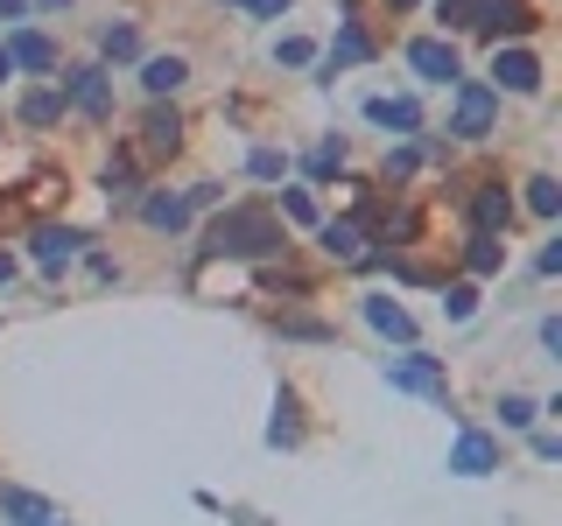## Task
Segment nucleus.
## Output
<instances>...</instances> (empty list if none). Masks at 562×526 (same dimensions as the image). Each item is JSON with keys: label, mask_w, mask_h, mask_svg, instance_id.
Masks as SVG:
<instances>
[{"label": "nucleus", "mask_w": 562, "mask_h": 526, "mask_svg": "<svg viewBox=\"0 0 562 526\" xmlns=\"http://www.w3.org/2000/svg\"><path fill=\"white\" fill-rule=\"evenodd\" d=\"M408 64L422 70V78H436V84H457V78H464L457 49H450V43H436V35H422V43H408Z\"/></svg>", "instance_id": "8"}, {"label": "nucleus", "mask_w": 562, "mask_h": 526, "mask_svg": "<svg viewBox=\"0 0 562 526\" xmlns=\"http://www.w3.org/2000/svg\"><path fill=\"white\" fill-rule=\"evenodd\" d=\"M450 470H457V478H485V470H499V443H492L485 428H464L450 443Z\"/></svg>", "instance_id": "5"}, {"label": "nucleus", "mask_w": 562, "mask_h": 526, "mask_svg": "<svg viewBox=\"0 0 562 526\" xmlns=\"http://www.w3.org/2000/svg\"><path fill=\"white\" fill-rule=\"evenodd\" d=\"M386 8H408V0H386Z\"/></svg>", "instance_id": "35"}, {"label": "nucleus", "mask_w": 562, "mask_h": 526, "mask_svg": "<svg viewBox=\"0 0 562 526\" xmlns=\"http://www.w3.org/2000/svg\"><path fill=\"white\" fill-rule=\"evenodd\" d=\"M527 210H535V218H555V210H562V190L549 183V175H535V183H527Z\"/></svg>", "instance_id": "21"}, {"label": "nucleus", "mask_w": 562, "mask_h": 526, "mask_svg": "<svg viewBox=\"0 0 562 526\" xmlns=\"http://www.w3.org/2000/svg\"><path fill=\"white\" fill-rule=\"evenodd\" d=\"M281 210H289L295 225H324V218H316V204H310V190H281Z\"/></svg>", "instance_id": "26"}, {"label": "nucleus", "mask_w": 562, "mask_h": 526, "mask_svg": "<svg viewBox=\"0 0 562 526\" xmlns=\"http://www.w3.org/2000/svg\"><path fill=\"white\" fill-rule=\"evenodd\" d=\"M246 169H254V175H268V183H274V175L289 169V155H281V148H254V155H246Z\"/></svg>", "instance_id": "27"}, {"label": "nucleus", "mask_w": 562, "mask_h": 526, "mask_svg": "<svg viewBox=\"0 0 562 526\" xmlns=\"http://www.w3.org/2000/svg\"><path fill=\"white\" fill-rule=\"evenodd\" d=\"M499 414H506V428H527V421H535V400H527V393H506Z\"/></svg>", "instance_id": "28"}, {"label": "nucleus", "mask_w": 562, "mask_h": 526, "mask_svg": "<svg viewBox=\"0 0 562 526\" xmlns=\"http://www.w3.org/2000/svg\"><path fill=\"white\" fill-rule=\"evenodd\" d=\"M99 49H105L113 64H127L134 49H140V35H134V28H105V35H99Z\"/></svg>", "instance_id": "23"}, {"label": "nucleus", "mask_w": 562, "mask_h": 526, "mask_svg": "<svg viewBox=\"0 0 562 526\" xmlns=\"http://www.w3.org/2000/svg\"><path fill=\"white\" fill-rule=\"evenodd\" d=\"M35 267H49V274H57V267H70V260H78V232H70V225H35Z\"/></svg>", "instance_id": "9"}, {"label": "nucleus", "mask_w": 562, "mask_h": 526, "mask_svg": "<svg viewBox=\"0 0 562 526\" xmlns=\"http://www.w3.org/2000/svg\"><path fill=\"white\" fill-rule=\"evenodd\" d=\"M492 78H499L506 84V92H541V64L535 57H527V49H499V57H492Z\"/></svg>", "instance_id": "11"}, {"label": "nucleus", "mask_w": 562, "mask_h": 526, "mask_svg": "<svg viewBox=\"0 0 562 526\" xmlns=\"http://www.w3.org/2000/svg\"><path fill=\"white\" fill-rule=\"evenodd\" d=\"M204 253L211 260H268V253H281V225L268 210H225L204 232Z\"/></svg>", "instance_id": "1"}, {"label": "nucleus", "mask_w": 562, "mask_h": 526, "mask_svg": "<svg viewBox=\"0 0 562 526\" xmlns=\"http://www.w3.org/2000/svg\"><path fill=\"white\" fill-rule=\"evenodd\" d=\"M8 70H14V64H8V49H0V78H8Z\"/></svg>", "instance_id": "34"}, {"label": "nucleus", "mask_w": 562, "mask_h": 526, "mask_svg": "<svg viewBox=\"0 0 562 526\" xmlns=\"http://www.w3.org/2000/svg\"><path fill=\"white\" fill-rule=\"evenodd\" d=\"M0 49H8V64H22V70H57V43L35 35V28H22L14 43H0Z\"/></svg>", "instance_id": "13"}, {"label": "nucleus", "mask_w": 562, "mask_h": 526, "mask_svg": "<svg viewBox=\"0 0 562 526\" xmlns=\"http://www.w3.org/2000/svg\"><path fill=\"white\" fill-rule=\"evenodd\" d=\"M316 239H324V253L338 260V267H366V260H373V245H366V225H359V218H330V225H316Z\"/></svg>", "instance_id": "4"}, {"label": "nucleus", "mask_w": 562, "mask_h": 526, "mask_svg": "<svg viewBox=\"0 0 562 526\" xmlns=\"http://www.w3.org/2000/svg\"><path fill=\"white\" fill-rule=\"evenodd\" d=\"M443 316H450V323H471V316H479V288H471V281L443 288Z\"/></svg>", "instance_id": "20"}, {"label": "nucleus", "mask_w": 562, "mask_h": 526, "mask_svg": "<svg viewBox=\"0 0 562 526\" xmlns=\"http://www.w3.org/2000/svg\"><path fill=\"white\" fill-rule=\"evenodd\" d=\"M8 281H14V260H8V253H0V288H8Z\"/></svg>", "instance_id": "32"}, {"label": "nucleus", "mask_w": 562, "mask_h": 526, "mask_svg": "<svg viewBox=\"0 0 562 526\" xmlns=\"http://www.w3.org/2000/svg\"><path fill=\"white\" fill-rule=\"evenodd\" d=\"M366 57H373V35H366V28H338V43H330V70H338V64H366Z\"/></svg>", "instance_id": "18"}, {"label": "nucleus", "mask_w": 562, "mask_h": 526, "mask_svg": "<svg viewBox=\"0 0 562 526\" xmlns=\"http://www.w3.org/2000/svg\"><path fill=\"white\" fill-rule=\"evenodd\" d=\"M415 162H422L415 148H394V155H386V183H408V175H415Z\"/></svg>", "instance_id": "30"}, {"label": "nucleus", "mask_w": 562, "mask_h": 526, "mask_svg": "<svg viewBox=\"0 0 562 526\" xmlns=\"http://www.w3.org/2000/svg\"><path fill=\"white\" fill-rule=\"evenodd\" d=\"M366 119H373V127H394V134H415L422 127L415 99H373V105H366Z\"/></svg>", "instance_id": "14"}, {"label": "nucleus", "mask_w": 562, "mask_h": 526, "mask_svg": "<svg viewBox=\"0 0 562 526\" xmlns=\"http://www.w3.org/2000/svg\"><path fill=\"white\" fill-rule=\"evenodd\" d=\"M366 323H373L380 338H394V344H408V338H415V316L401 309V302H386V295H366Z\"/></svg>", "instance_id": "12"}, {"label": "nucleus", "mask_w": 562, "mask_h": 526, "mask_svg": "<svg viewBox=\"0 0 562 526\" xmlns=\"http://www.w3.org/2000/svg\"><path fill=\"white\" fill-rule=\"evenodd\" d=\"M14 526H57V519H14Z\"/></svg>", "instance_id": "33"}, {"label": "nucleus", "mask_w": 562, "mask_h": 526, "mask_svg": "<svg viewBox=\"0 0 562 526\" xmlns=\"http://www.w3.org/2000/svg\"><path fill=\"white\" fill-rule=\"evenodd\" d=\"M57 113H64V92H49V84L22 99V119H29V127H57Z\"/></svg>", "instance_id": "19"}, {"label": "nucleus", "mask_w": 562, "mask_h": 526, "mask_svg": "<svg viewBox=\"0 0 562 526\" xmlns=\"http://www.w3.org/2000/svg\"><path fill=\"white\" fill-rule=\"evenodd\" d=\"M492 113H499V99H492V84H457V105H450V134H457V140H485V134H492Z\"/></svg>", "instance_id": "3"}, {"label": "nucleus", "mask_w": 562, "mask_h": 526, "mask_svg": "<svg viewBox=\"0 0 562 526\" xmlns=\"http://www.w3.org/2000/svg\"><path fill=\"white\" fill-rule=\"evenodd\" d=\"M386 379H394L401 393H443V365L422 358V351H408L401 365H386Z\"/></svg>", "instance_id": "10"}, {"label": "nucleus", "mask_w": 562, "mask_h": 526, "mask_svg": "<svg viewBox=\"0 0 562 526\" xmlns=\"http://www.w3.org/2000/svg\"><path fill=\"white\" fill-rule=\"evenodd\" d=\"M70 105H78L85 119H113V84H105V70H99V64L70 70Z\"/></svg>", "instance_id": "6"}, {"label": "nucleus", "mask_w": 562, "mask_h": 526, "mask_svg": "<svg viewBox=\"0 0 562 526\" xmlns=\"http://www.w3.org/2000/svg\"><path fill=\"white\" fill-rule=\"evenodd\" d=\"M233 8H246V14H289V0H233Z\"/></svg>", "instance_id": "31"}, {"label": "nucleus", "mask_w": 562, "mask_h": 526, "mask_svg": "<svg viewBox=\"0 0 562 526\" xmlns=\"http://www.w3.org/2000/svg\"><path fill=\"white\" fill-rule=\"evenodd\" d=\"M140 218H148L155 232H183V225H190V197H148Z\"/></svg>", "instance_id": "16"}, {"label": "nucleus", "mask_w": 562, "mask_h": 526, "mask_svg": "<svg viewBox=\"0 0 562 526\" xmlns=\"http://www.w3.org/2000/svg\"><path fill=\"white\" fill-rule=\"evenodd\" d=\"M471 225H479L485 239H499L506 225H514V197H506L499 183H479V190H471Z\"/></svg>", "instance_id": "7"}, {"label": "nucleus", "mask_w": 562, "mask_h": 526, "mask_svg": "<svg viewBox=\"0 0 562 526\" xmlns=\"http://www.w3.org/2000/svg\"><path fill=\"white\" fill-rule=\"evenodd\" d=\"M345 169V140H324V148L310 155V175H338Z\"/></svg>", "instance_id": "25"}, {"label": "nucleus", "mask_w": 562, "mask_h": 526, "mask_svg": "<svg viewBox=\"0 0 562 526\" xmlns=\"http://www.w3.org/2000/svg\"><path fill=\"white\" fill-rule=\"evenodd\" d=\"M316 57V49L303 43V35H281V43H274V64H310Z\"/></svg>", "instance_id": "29"}, {"label": "nucleus", "mask_w": 562, "mask_h": 526, "mask_svg": "<svg viewBox=\"0 0 562 526\" xmlns=\"http://www.w3.org/2000/svg\"><path fill=\"white\" fill-rule=\"evenodd\" d=\"M443 22L471 35H520L535 14H527V0H443Z\"/></svg>", "instance_id": "2"}, {"label": "nucleus", "mask_w": 562, "mask_h": 526, "mask_svg": "<svg viewBox=\"0 0 562 526\" xmlns=\"http://www.w3.org/2000/svg\"><path fill=\"white\" fill-rule=\"evenodd\" d=\"M0 505H8L14 519H57V513H49L43 499H29V491H8V499H0Z\"/></svg>", "instance_id": "24"}, {"label": "nucleus", "mask_w": 562, "mask_h": 526, "mask_svg": "<svg viewBox=\"0 0 562 526\" xmlns=\"http://www.w3.org/2000/svg\"><path fill=\"white\" fill-rule=\"evenodd\" d=\"M464 260H471V274H499V260H506V253H499V239H485V232H479V239L464 245Z\"/></svg>", "instance_id": "22"}, {"label": "nucleus", "mask_w": 562, "mask_h": 526, "mask_svg": "<svg viewBox=\"0 0 562 526\" xmlns=\"http://www.w3.org/2000/svg\"><path fill=\"white\" fill-rule=\"evenodd\" d=\"M140 148H148V155H176V148H183V119H176V113H148Z\"/></svg>", "instance_id": "15"}, {"label": "nucleus", "mask_w": 562, "mask_h": 526, "mask_svg": "<svg viewBox=\"0 0 562 526\" xmlns=\"http://www.w3.org/2000/svg\"><path fill=\"white\" fill-rule=\"evenodd\" d=\"M183 78H190V70H183V57H155L148 70H140V84H148L155 99H169V92H176V84H183Z\"/></svg>", "instance_id": "17"}]
</instances>
